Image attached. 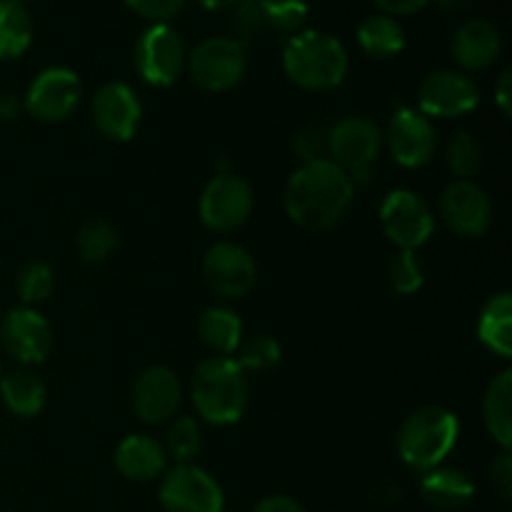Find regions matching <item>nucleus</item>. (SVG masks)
Wrapping results in <instances>:
<instances>
[{"label":"nucleus","instance_id":"c756f323","mask_svg":"<svg viewBox=\"0 0 512 512\" xmlns=\"http://www.w3.org/2000/svg\"><path fill=\"white\" fill-rule=\"evenodd\" d=\"M200 445H203V433H200L198 420L185 415V418L175 420L173 428H170L168 450L165 453L173 455V460L178 465H185L200 453Z\"/></svg>","mask_w":512,"mask_h":512},{"label":"nucleus","instance_id":"0eeeda50","mask_svg":"<svg viewBox=\"0 0 512 512\" xmlns=\"http://www.w3.org/2000/svg\"><path fill=\"white\" fill-rule=\"evenodd\" d=\"M383 148V133L368 118H345L328 130V153L355 183L365 178Z\"/></svg>","mask_w":512,"mask_h":512},{"label":"nucleus","instance_id":"c03bdc74","mask_svg":"<svg viewBox=\"0 0 512 512\" xmlns=\"http://www.w3.org/2000/svg\"><path fill=\"white\" fill-rule=\"evenodd\" d=\"M195 3H200L208 10H223V8H233L238 0H195Z\"/></svg>","mask_w":512,"mask_h":512},{"label":"nucleus","instance_id":"72a5a7b5","mask_svg":"<svg viewBox=\"0 0 512 512\" xmlns=\"http://www.w3.org/2000/svg\"><path fill=\"white\" fill-rule=\"evenodd\" d=\"M283 350H280V343L275 338H268V335H258V338L248 340L240 350V358L235 363L243 370H268L273 368L280 360Z\"/></svg>","mask_w":512,"mask_h":512},{"label":"nucleus","instance_id":"b1692460","mask_svg":"<svg viewBox=\"0 0 512 512\" xmlns=\"http://www.w3.org/2000/svg\"><path fill=\"white\" fill-rule=\"evenodd\" d=\"M5 408L20 418H33L45 405V385L33 370H13L0 380Z\"/></svg>","mask_w":512,"mask_h":512},{"label":"nucleus","instance_id":"9d476101","mask_svg":"<svg viewBox=\"0 0 512 512\" xmlns=\"http://www.w3.org/2000/svg\"><path fill=\"white\" fill-rule=\"evenodd\" d=\"M160 503L165 512H223L225 498L213 475L198 465L185 463L165 473Z\"/></svg>","mask_w":512,"mask_h":512},{"label":"nucleus","instance_id":"a19ab883","mask_svg":"<svg viewBox=\"0 0 512 512\" xmlns=\"http://www.w3.org/2000/svg\"><path fill=\"white\" fill-rule=\"evenodd\" d=\"M495 103H498L500 113L508 118L512 113V70H503L498 85H495Z\"/></svg>","mask_w":512,"mask_h":512},{"label":"nucleus","instance_id":"f3484780","mask_svg":"<svg viewBox=\"0 0 512 512\" xmlns=\"http://www.w3.org/2000/svg\"><path fill=\"white\" fill-rule=\"evenodd\" d=\"M183 398L178 375L170 368H148L133 385V410L148 425H160L175 415Z\"/></svg>","mask_w":512,"mask_h":512},{"label":"nucleus","instance_id":"393cba45","mask_svg":"<svg viewBox=\"0 0 512 512\" xmlns=\"http://www.w3.org/2000/svg\"><path fill=\"white\" fill-rule=\"evenodd\" d=\"M198 335L213 353L230 358V355L240 348L243 323H240V318L230 308L215 305V308H208L200 315Z\"/></svg>","mask_w":512,"mask_h":512},{"label":"nucleus","instance_id":"9b49d317","mask_svg":"<svg viewBox=\"0 0 512 512\" xmlns=\"http://www.w3.org/2000/svg\"><path fill=\"white\" fill-rule=\"evenodd\" d=\"M418 103L425 118H458L478 108L480 90L458 70H433L420 83Z\"/></svg>","mask_w":512,"mask_h":512},{"label":"nucleus","instance_id":"bb28decb","mask_svg":"<svg viewBox=\"0 0 512 512\" xmlns=\"http://www.w3.org/2000/svg\"><path fill=\"white\" fill-rule=\"evenodd\" d=\"M33 40V20L18 0H0V60L18 58Z\"/></svg>","mask_w":512,"mask_h":512},{"label":"nucleus","instance_id":"7ed1b4c3","mask_svg":"<svg viewBox=\"0 0 512 512\" xmlns=\"http://www.w3.org/2000/svg\"><path fill=\"white\" fill-rule=\"evenodd\" d=\"M193 405L203 420L213 425H233L248 408L245 370L233 358H208L195 368L190 380Z\"/></svg>","mask_w":512,"mask_h":512},{"label":"nucleus","instance_id":"f257e3e1","mask_svg":"<svg viewBox=\"0 0 512 512\" xmlns=\"http://www.w3.org/2000/svg\"><path fill=\"white\" fill-rule=\"evenodd\" d=\"M355 183L333 160L303 163L285 185V213L308 230H325L338 223L353 205Z\"/></svg>","mask_w":512,"mask_h":512},{"label":"nucleus","instance_id":"6e6552de","mask_svg":"<svg viewBox=\"0 0 512 512\" xmlns=\"http://www.w3.org/2000/svg\"><path fill=\"white\" fill-rule=\"evenodd\" d=\"M198 213L205 228L215 233H230L253 213V188L240 175H215L200 195Z\"/></svg>","mask_w":512,"mask_h":512},{"label":"nucleus","instance_id":"2f4dec72","mask_svg":"<svg viewBox=\"0 0 512 512\" xmlns=\"http://www.w3.org/2000/svg\"><path fill=\"white\" fill-rule=\"evenodd\" d=\"M268 28L295 33L308 20V3L305 0H260Z\"/></svg>","mask_w":512,"mask_h":512},{"label":"nucleus","instance_id":"f704fd0d","mask_svg":"<svg viewBox=\"0 0 512 512\" xmlns=\"http://www.w3.org/2000/svg\"><path fill=\"white\" fill-rule=\"evenodd\" d=\"M230 25L235 30V40L245 45V40H253L268 28L265 23V13L260 0H238L233 5V18H230Z\"/></svg>","mask_w":512,"mask_h":512},{"label":"nucleus","instance_id":"ddd939ff","mask_svg":"<svg viewBox=\"0 0 512 512\" xmlns=\"http://www.w3.org/2000/svg\"><path fill=\"white\" fill-rule=\"evenodd\" d=\"M80 95H83V85L73 70L45 68L30 83L23 105L40 123H60L78 108Z\"/></svg>","mask_w":512,"mask_h":512},{"label":"nucleus","instance_id":"4be33fe9","mask_svg":"<svg viewBox=\"0 0 512 512\" xmlns=\"http://www.w3.org/2000/svg\"><path fill=\"white\" fill-rule=\"evenodd\" d=\"M478 338L490 353L508 360L512 355V295L498 293L485 303L478 318Z\"/></svg>","mask_w":512,"mask_h":512},{"label":"nucleus","instance_id":"4468645a","mask_svg":"<svg viewBox=\"0 0 512 512\" xmlns=\"http://www.w3.org/2000/svg\"><path fill=\"white\" fill-rule=\"evenodd\" d=\"M255 260L245 248L235 243H215L205 253L203 278L215 295L223 298H243L255 285Z\"/></svg>","mask_w":512,"mask_h":512},{"label":"nucleus","instance_id":"58836bf2","mask_svg":"<svg viewBox=\"0 0 512 512\" xmlns=\"http://www.w3.org/2000/svg\"><path fill=\"white\" fill-rule=\"evenodd\" d=\"M373 3L378 5L385 15H390V18H393V15L420 13V10H423L430 0H373Z\"/></svg>","mask_w":512,"mask_h":512},{"label":"nucleus","instance_id":"4c0bfd02","mask_svg":"<svg viewBox=\"0 0 512 512\" xmlns=\"http://www.w3.org/2000/svg\"><path fill=\"white\" fill-rule=\"evenodd\" d=\"M490 473H493V483L498 485V493L503 495V500H510L512 498V458L508 450L495 460Z\"/></svg>","mask_w":512,"mask_h":512},{"label":"nucleus","instance_id":"39448f33","mask_svg":"<svg viewBox=\"0 0 512 512\" xmlns=\"http://www.w3.org/2000/svg\"><path fill=\"white\" fill-rule=\"evenodd\" d=\"M185 65L195 85L210 93H223L243 80L248 53H245V45L233 35H215L195 45Z\"/></svg>","mask_w":512,"mask_h":512},{"label":"nucleus","instance_id":"412c9836","mask_svg":"<svg viewBox=\"0 0 512 512\" xmlns=\"http://www.w3.org/2000/svg\"><path fill=\"white\" fill-rule=\"evenodd\" d=\"M420 493L440 510H458L475 495L473 480L458 468H433L420 480Z\"/></svg>","mask_w":512,"mask_h":512},{"label":"nucleus","instance_id":"6ab92c4d","mask_svg":"<svg viewBox=\"0 0 512 512\" xmlns=\"http://www.w3.org/2000/svg\"><path fill=\"white\" fill-rule=\"evenodd\" d=\"M503 50L500 30L490 20H468L453 35V58L465 70H485L498 60Z\"/></svg>","mask_w":512,"mask_h":512},{"label":"nucleus","instance_id":"a211bd4d","mask_svg":"<svg viewBox=\"0 0 512 512\" xmlns=\"http://www.w3.org/2000/svg\"><path fill=\"white\" fill-rule=\"evenodd\" d=\"M388 148L403 168H423L435 153V128L423 113L400 108L388 128Z\"/></svg>","mask_w":512,"mask_h":512},{"label":"nucleus","instance_id":"20e7f679","mask_svg":"<svg viewBox=\"0 0 512 512\" xmlns=\"http://www.w3.org/2000/svg\"><path fill=\"white\" fill-rule=\"evenodd\" d=\"M458 415L450 410L430 405V408L415 410L398 430V455L405 465L415 470L440 468L450 450L458 443Z\"/></svg>","mask_w":512,"mask_h":512},{"label":"nucleus","instance_id":"e433bc0d","mask_svg":"<svg viewBox=\"0 0 512 512\" xmlns=\"http://www.w3.org/2000/svg\"><path fill=\"white\" fill-rule=\"evenodd\" d=\"M123 3L140 18L153 20V23H168L183 10L185 0H123Z\"/></svg>","mask_w":512,"mask_h":512},{"label":"nucleus","instance_id":"ea45409f","mask_svg":"<svg viewBox=\"0 0 512 512\" xmlns=\"http://www.w3.org/2000/svg\"><path fill=\"white\" fill-rule=\"evenodd\" d=\"M253 512H305V508L288 495H270V498L260 500Z\"/></svg>","mask_w":512,"mask_h":512},{"label":"nucleus","instance_id":"7c9ffc66","mask_svg":"<svg viewBox=\"0 0 512 512\" xmlns=\"http://www.w3.org/2000/svg\"><path fill=\"white\" fill-rule=\"evenodd\" d=\"M448 165L460 180H468L483 165V145L473 133L455 135L448 148Z\"/></svg>","mask_w":512,"mask_h":512},{"label":"nucleus","instance_id":"c9c22d12","mask_svg":"<svg viewBox=\"0 0 512 512\" xmlns=\"http://www.w3.org/2000/svg\"><path fill=\"white\" fill-rule=\"evenodd\" d=\"M293 150L303 163H313V160H323L328 153V133L323 128H305L295 135Z\"/></svg>","mask_w":512,"mask_h":512},{"label":"nucleus","instance_id":"c85d7f7f","mask_svg":"<svg viewBox=\"0 0 512 512\" xmlns=\"http://www.w3.org/2000/svg\"><path fill=\"white\" fill-rule=\"evenodd\" d=\"M53 285H55L53 268H50L48 263H43V260H33V263H28L23 270H20L15 288H18V295L23 303L38 305L53 293Z\"/></svg>","mask_w":512,"mask_h":512},{"label":"nucleus","instance_id":"37998d69","mask_svg":"<svg viewBox=\"0 0 512 512\" xmlns=\"http://www.w3.org/2000/svg\"><path fill=\"white\" fill-rule=\"evenodd\" d=\"M440 8L445 10V13H453V15H460V13H468L470 8H473L475 0H438Z\"/></svg>","mask_w":512,"mask_h":512},{"label":"nucleus","instance_id":"1a4fd4ad","mask_svg":"<svg viewBox=\"0 0 512 512\" xmlns=\"http://www.w3.org/2000/svg\"><path fill=\"white\" fill-rule=\"evenodd\" d=\"M380 223H383L385 235L398 245L400 250H418L420 245L428 243L435 230L433 213L428 203L413 190H393L380 205Z\"/></svg>","mask_w":512,"mask_h":512},{"label":"nucleus","instance_id":"f8f14e48","mask_svg":"<svg viewBox=\"0 0 512 512\" xmlns=\"http://www.w3.org/2000/svg\"><path fill=\"white\" fill-rule=\"evenodd\" d=\"M440 218L460 238H483L493 223V205L473 180H455L440 195Z\"/></svg>","mask_w":512,"mask_h":512},{"label":"nucleus","instance_id":"cd10ccee","mask_svg":"<svg viewBox=\"0 0 512 512\" xmlns=\"http://www.w3.org/2000/svg\"><path fill=\"white\" fill-rule=\"evenodd\" d=\"M78 243L80 255L88 263H100L110 255V250L118 245V233H115L113 225H108L105 220H88L83 228L78 230Z\"/></svg>","mask_w":512,"mask_h":512},{"label":"nucleus","instance_id":"473e14b6","mask_svg":"<svg viewBox=\"0 0 512 512\" xmlns=\"http://www.w3.org/2000/svg\"><path fill=\"white\" fill-rule=\"evenodd\" d=\"M388 278L395 293L413 295L423 288V268L413 250H400L388 265Z\"/></svg>","mask_w":512,"mask_h":512},{"label":"nucleus","instance_id":"5701e85b","mask_svg":"<svg viewBox=\"0 0 512 512\" xmlns=\"http://www.w3.org/2000/svg\"><path fill=\"white\" fill-rule=\"evenodd\" d=\"M483 420L488 433L510 450L512 445V370H503L488 385L483 398Z\"/></svg>","mask_w":512,"mask_h":512},{"label":"nucleus","instance_id":"dca6fc26","mask_svg":"<svg viewBox=\"0 0 512 512\" xmlns=\"http://www.w3.org/2000/svg\"><path fill=\"white\" fill-rule=\"evenodd\" d=\"M143 108L135 90L125 83H105L93 98V120L100 133L125 143L138 130Z\"/></svg>","mask_w":512,"mask_h":512},{"label":"nucleus","instance_id":"aec40b11","mask_svg":"<svg viewBox=\"0 0 512 512\" xmlns=\"http://www.w3.org/2000/svg\"><path fill=\"white\" fill-rule=\"evenodd\" d=\"M115 468L133 483H148L165 473L168 453L158 440L148 438V435H130L115 450Z\"/></svg>","mask_w":512,"mask_h":512},{"label":"nucleus","instance_id":"2eb2a0df","mask_svg":"<svg viewBox=\"0 0 512 512\" xmlns=\"http://www.w3.org/2000/svg\"><path fill=\"white\" fill-rule=\"evenodd\" d=\"M0 340H3L8 355H13L23 365L43 363L53 348V333H50L48 320L33 308L10 310L0 325Z\"/></svg>","mask_w":512,"mask_h":512},{"label":"nucleus","instance_id":"f03ea898","mask_svg":"<svg viewBox=\"0 0 512 512\" xmlns=\"http://www.w3.org/2000/svg\"><path fill=\"white\" fill-rule=\"evenodd\" d=\"M348 50L335 35L303 30L288 40L283 53L285 75L305 90H333L348 75Z\"/></svg>","mask_w":512,"mask_h":512},{"label":"nucleus","instance_id":"a18cd8bd","mask_svg":"<svg viewBox=\"0 0 512 512\" xmlns=\"http://www.w3.org/2000/svg\"><path fill=\"white\" fill-rule=\"evenodd\" d=\"M18 3H20V0H18Z\"/></svg>","mask_w":512,"mask_h":512},{"label":"nucleus","instance_id":"79ce46f5","mask_svg":"<svg viewBox=\"0 0 512 512\" xmlns=\"http://www.w3.org/2000/svg\"><path fill=\"white\" fill-rule=\"evenodd\" d=\"M25 110L23 98L15 93L0 95V120H15Z\"/></svg>","mask_w":512,"mask_h":512},{"label":"nucleus","instance_id":"423d86ee","mask_svg":"<svg viewBox=\"0 0 512 512\" xmlns=\"http://www.w3.org/2000/svg\"><path fill=\"white\" fill-rule=\"evenodd\" d=\"M135 70L150 85H173L188 63L185 43L168 23H153L135 43Z\"/></svg>","mask_w":512,"mask_h":512},{"label":"nucleus","instance_id":"a878e982","mask_svg":"<svg viewBox=\"0 0 512 512\" xmlns=\"http://www.w3.org/2000/svg\"><path fill=\"white\" fill-rule=\"evenodd\" d=\"M358 43L373 58H395L405 48V30L390 15H370V18H365L360 23Z\"/></svg>","mask_w":512,"mask_h":512}]
</instances>
